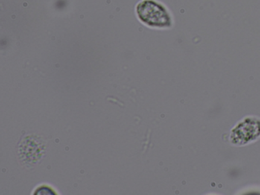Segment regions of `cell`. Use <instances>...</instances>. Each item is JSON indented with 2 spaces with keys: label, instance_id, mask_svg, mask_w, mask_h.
Segmentation results:
<instances>
[{
  "label": "cell",
  "instance_id": "1",
  "mask_svg": "<svg viewBox=\"0 0 260 195\" xmlns=\"http://www.w3.org/2000/svg\"><path fill=\"white\" fill-rule=\"evenodd\" d=\"M138 18L146 25L165 28L173 24L172 17L167 8L154 0H143L137 6Z\"/></svg>",
  "mask_w": 260,
  "mask_h": 195
},
{
  "label": "cell",
  "instance_id": "2",
  "mask_svg": "<svg viewBox=\"0 0 260 195\" xmlns=\"http://www.w3.org/2000/svg\"><path fill=\"white\" fill-rule=\"evenodd\" d=\"M260 136V120L249 117L239 122L231 133V143L234 145H245L256 140Z\"/></svg>",
  "mask_w": 260,
  "mask_h": 195
}]
</instances>
